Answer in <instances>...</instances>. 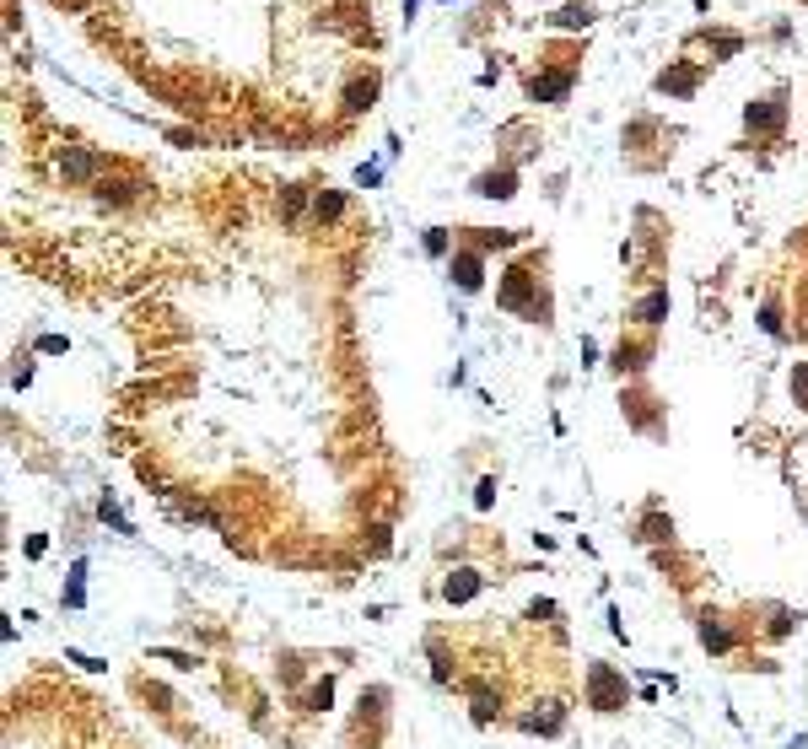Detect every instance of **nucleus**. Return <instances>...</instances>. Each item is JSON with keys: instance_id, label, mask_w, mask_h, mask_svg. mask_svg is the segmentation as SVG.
<instances>
[{"instance_id": "1", "label": "nucleus", "mask_w": 808, "mask_h": 749, "mask_svg": "<svg viewBox=\"0 0 808 749\" xmlns=\"http://www.w3.org/2000/svg\"><path fill=\"white\" fill-rule=\"evenodd\" d=\"M582 690H587V706L593 711H620L630 701V690H626V674L620 668H609V663H587V674H582Z\"/></svg>"}, {"instance_id": "2", "label": "nucleus", "mask_w": 808, "mask_h": 749, "mask_svg": "<svg viewBox=\"0 0 808 749\" xmlns=\"http://www.w3.org/2000/svg\"><path fill=\"white\" fill-rule=\"evenodd\" d=\"M480 587H485L480 571H474V566H458V571H447L442 599H447V604H469V599H480Z\"/></svg>"}, {"instance_id": "3", "label": "nucleus", "mask_w": 808, "mask_h": 749, "mask_svg": "<svg viewBox=\"0 0 808 749\" xmlns=\"http://www.w3.org/2000/svg\"><path fill=\"white\" fill-rule=\"evenodd\" d=\"M701 647L717 652V658H722V652H733V631H727V620L717 615V609H706V615H701Z\"/></svg>"}, {"instance_id": "4", "label": "nucleus", "mask_w": 808, "mask_h": 749, "mask_svg": "<svg viewBox=\"0 0 808 749\" xmlns=\"http://www.w3.org/2000/svg\"><path fill=\"white\" fill-rule=\"evenodd\" d=\"M523 728L528 733H561L566 728V706L561 701H545V711H528L523 717Z\"/></svg>"}, {"instance_id": "5", "label": "nucleus", "mask_w": 808, "mask_h": 749, "mask_svg": "<svg viewBox=\"0 0 808 749\" xmlns=\"http://www.w3.org/2000/svg\"><path fill=\"white\" fill-rule=\"evenodd\" d=\"M480 270H485L480 254H458V259H453V275H458L464 291H480Z\"/></svg>"}, {"instance_id": "6", "label": "nucleus", "mask_w": 808, "mask_h": 749, "mask_svg": "<svg viewBox=\"0 0 808 749\" xmlns=\"http://www.w3.org/2000/svg\"><path fill=\"white\" fill-rule=\"evenodd\" d=\"M469 706H474V723H490L502 711V695H490L485 685H469Z\"/></svg>"}, {"instance_id": "7", "label": "nucleus", "mask_w": 808, "mask_h": 749, "mask_svg": "<svg viewBox=\"0 0 808 749\" xmlns=\"http://www.w3.org/2000/svg\"><path fill=\"white\" fill-rule=\"evenodd\" d=\"M329 701H334V685H329V679H318V685L307 690V706H302V711H329Z\"/></svg>"}, {"instance_id": "8", "label": "nucleus", "mask_w": 808, "mask_h": 749, "mask_svg": "<svg viewBox=\"0 0 808 749\" xmlns=\"http://www.w3.org/2000/svg\"><path fill=\"white\" fill-rule=\"evenodd\" d=\"M496 502V480H480V491H474V507H490Z\"/></svg>"}, {"instance_id": "9", "label": "nucleus", "mask_w": 808, "mask_h": 749, "mask_svg": "<svg viewBox=\"0 0 808 749\" xmlns=\"http://www.w3.org/2000/svg\"><path fill=\"white\" fill-rule=\"evenodd\" d=\"M539 615L550 620V615H555V604H550V599H534V604H528V620H539Z\"/></svg>"}, {"instance_id": "10", "label": "nucleus", "mask_w": 808, "mask_h": 749, "mask_svg": "<svg viewBox=\"0 0 808 749\" xmlns=\"http://www.w3.org/2000/svg\"><path fill=\"white\" fill-rule=\"evenodd\" d=\"M426 248H431V254H442V248H447V238H442V226H431V232H426Z\"/></svg>"}, {"instance_id": "11", "label": "nucleus", "mask_w": 808, "mask_h": 749, "mask_svg": "<svg viewBox=\"0 0 808 749\" xmlns=\"http://www.w3.org/2000/svg\"><path fill=\"white\" fill-rule=\"evenodd\" d=\"M792 388H808V366H798V372H792ZM803 405H808V399H803Z\"/></svg>"}]
</instances>
